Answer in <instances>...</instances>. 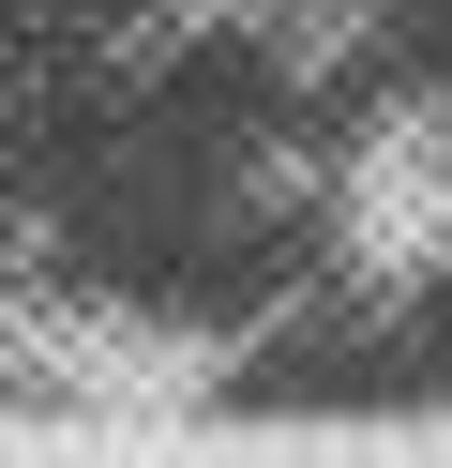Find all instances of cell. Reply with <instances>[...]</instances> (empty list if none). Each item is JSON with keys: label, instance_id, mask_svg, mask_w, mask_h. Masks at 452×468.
<instances>
[{"label": "cell", "instance_id": "6da1fadb", "mask_svg": "<svg viewBox=\"0 0 452 468\" xmlns=\"http://www.w3.org/2000/svg\"><path fill=\"white\" fill-rule=\"evenodd\" d=\"M331 152L317 91L271 61L257 31H196L151 76H121L46 166V227L121 317H166V333H241L271 317L331 242Z\"/></svg>", "mask_w": 452, "mask_h": 468}]
</instances>
